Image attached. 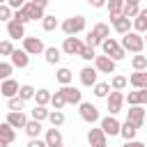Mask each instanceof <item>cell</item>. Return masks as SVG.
<instances>
[{"instance_id": "obj_1", "label": "cell", "mask_w": 147, "mask_h": 147, "mask_svg": "<svg viewBox=\"0 0 147 147\" xmlns=\"http://www.w3.org/2000/svg\"><path fill=\"white\" fill-rule=\"evenodd\" d=\"M119 46H122L124 51H129V53H142L145 41H142V34H140V32H126V34H122Z\"/></svg>"}, {"instance_id": "obj_2", "label": "cell", "mask_w": 147, "mask_h": 147, "mask_svg": "<svg viewBox=\"0 0 147 147\" xmlns=\"http://www.w3.org/2000/svg\"><path fill=\"white\" fill-rule=\"evenodd\" d=\"M101 48H103V55H108L110 60H115V62H119V60H124L126 57V51L119 46V41H115L113 37H106L103 41H101Z\"/></svg>"}, {"instance_id": "obj_3", "label": "cell", "mask_w": 147, "mask_h": 147, "mask_svg": "<svg viewBox=\"0 0 147 147\" xmlns=\"http://www.w3.org/2000/svg\"><path fill=\"white\" fill-rule=\"evenodd\" d=\"M60 28H62V32H64L67 37L78 34V32L85 30V16H71V18H64Z\"/></svg>"}, {"instance_id": "obj_4", "label": "cell", "mask_w": 147, "mask_h": 147, "mask_svg": "<svg viewBox=\"0 0 147 147\" xmlns=\"http://www.w3.org/2000/svg\"><path fill=\"white\" fill-rule=\"evenodd\" d=\"M106 103H108V113H110V115H117V113H122L124 92H122V90H113V92H108V96H106Z\"/></svg>"}, {"instance_id": "obj_5", "label": "cell", "mask_w": 147, "mask_h": 147, "mask_svg": "<svg viewBox=\"0 0 147 147\" xmlns=\"http://www.w3.org/2000/svg\"><path fill=\"white\" fill-rule=\"evenodd\" d=\"M78 106H80V119H83V122H87V124L99 122V108H96L94 103H90V101H80Z\"/></svg>"}, {"instance_id": "obj_6", "label": "cell", "mask_w": 147, "mask_h": 147, "mask_svg": "<svg viewBox=\"0 0 147 147\" xmlns=\"http://www.w3.org/2000/svg\"><path fill=\"white\" fill-rule=\"evenodd\" d=\"M44 48L46 46L39 37H23V51L28 55H39V53H44Z\"/></svg>"}, {"instance_id": "obj_7", "label": "cell", "mask_w": 147, "mask_h": 147, "mask_svg": "<svg viewBox=\"0 0 147 147\" xmlns=\"http://www.w3.org/2000/svg\"><path fill=\"white\" fill-rule=\"evenodd\" d=\"M126 119H129L136 129H140V126L145 124V108H142V106H129V110H126Z\"/></svg>"}, {"instance_id": "obj_8", "label": "cell", "mask_w": 147, "mask_h": 147, "mask_svg": "<svg viewBox=\"0 0 147 147\" xmlns=\"http://www.w3.org/2000/svg\"><path fill=\"white\" fill-rule=\"evenodd\" d=\"M83 46H85V41H80L76 34H71V37L64 39V44H62V53H67V55H78Z\"/></svg>"}, {"instance_id": "obj_9", "label": "cell", "mask_w": 147, "mask_h": 147, "mask_svg": "<svg viewBox=\"0 0 147 147\" xmlns=\"http://www.w3.org/2000/svg\"><path fill=\"white\" fill-rule=\"evenodd\" d=\"M9 60H11V67H14V69H25V67L30 64V55H28L23 48H14L11 55H9Z\"/></svg>"}, {"instance_id": "obj_10", "label": "cell", "mask_w": 147, "mask_h": 147, "mask_svg": "<svg viewBox=\"0 0 147 147\" xmlns=\"http://www.w3.org/2000/svg\"><path fill=\"white\" fill-rule=\"evenodd\" d=\"M99 126H101V131H103L106 136H119V126H122V124L117 122V117H115V115H108V117H103V119H101V124H99Z\"/></svg>"}, {"instance_id": "obj_11", "label": "cell", "mask_w": 147, "mask_h": 147, "mask_svg": "<svg viewBox=\"0 0 147 147\" xmlns=\"http://www.w3.org/2000/svg\"><path fill=\"white\" fill-rule=\"evenodd\" d=\"M94 69L99 74H113L115 71V60H110L108 55H96L94 57Z\"/></svg>"}, {"instance_id": "obj_12", "label": "cell", "mask_w": 147, "mask_h": 147, "mask_svg": "<svg viewBox=\"0 0 147 147\" xmlns=\"http://www.w3.org/2000/svg\"><path fill=\"white\" fill-rule=\"evenodd\" d=\"M60 92H62V96H64L67 103H80L83 101V92L78 87H74V85H62Z\"/></svg>"}, {"instance_id": "obj_13", "label": "cell", "mask_w": 147, "mask_h": 147, "mask_svg": "<svg viewBox=\"0 0 147 147\" xmlns=\"http://www.w3.org/2000/svg\"><path fill=\"white\" fill-rule=\"evenodd\" d=\"M5 122H7L9 126H14V129H23V126H25V122H28V117H25V113H23V110H9Z\"/></svg>"}, {"instance_id": "obj_14", "label": "cell", "mask_w": 147, "mask_h": 147, "mask_svg": "<svg viewBox=\"0 0 147 147\" xmlns=\"http://www.w3.org/2000/svg\"><path fill=\"white\" fill-rule=\"evenodd\" d=\"M129 106H147V90H133L124 96Z\"/></svg>"}, {"instance_id": "obj_15", "label": "cell", "mask_w": 147, "mask_h": 147, "mask_svg": "<svg viewBox=\"0 0 147 147\" xmlns=\"http://www.w3.org/2000/svg\"><path fill=\"white\" fill-rule=\"evenodd\" d=\"M7 34H9V39H23L25 37V25L14 21V18H9L7 21Z\"/></svg>"}, {"instance_id": "obj_16", "label": "cell", "mask_w": 147, "mask_h": 147, "mask_svg": "<svg viewBox=\"0 0 147 147\" xmlns=\"http://www.w3.org/2000/svg\"><path fill=\"white\" fill-rule=\"evenodd\" d=\"M129 83L133 85V90H147V69L145 71H133L129 76Z\"/></svg>"}, {"instance_id": "obj_17", "label": "cell", "mask_w": 147, "mask_h": 147, "mask_svg": "<svg viewBox=\"0 0 147 147\" xmlns=\"http://www.w3.org/2000/svg\"><path fill=\"white\" fill-rule=\"evenodd\" d=\"M96 74H99V71H96L94 67H83V69H80V83H83L85 87H92V85L96 83Z\"/></svg>"}, {"instance_id": "obj_18", "label": "cell", "mask_w": 147, "mask_h": 147, "mask_svg": "<svg viewBox=\"0 0 147 147\" xmlns=\"http://www.w3.org/2000/svg\"><path fill=\"white\" fill-rule=\"evenodd\" d=\"M0 94H2L5 99H9V96H16V94H18V83H16L14 78H7V80H2V85H0Z\"/></svg>"}, {"instance_id": "obj_19", "label": "cell", "mask_w": 147, "mask_h": 147, "mask_svg": "<svg viewBox=\"0 0 147 147\" xmlns=\"http://www.w3.org/2000/svg\"><path fill=\"white\" fill-rule=\"evenodd\" d=\"M106 138H108V136L101 131V126H99V129H90V131H87V142H90L92 147L106 145Z\"/></svg>"}, {"instance_id": "obj_20", "label": "cell", "mask_w": 147, "mask_h": 147, "mask_svg": "<svg viewBox=\"0 0 147 147\" xmlns=\"http://www.w3.org/2000/svg\"><path fill=\"white\" fill-rule=\"evenodd\" d=\"M131 28H133V32H147V9H140L138 11V16L131 21Z\"/></svg>"}, {"instance_id": "obj_21", "label": "cell", "mask_w": 147, "mask_h": 147, "mask_svg": "<svg viewBox=\"0 0 147 147\" xmlns=\"http://www.w3.org/2000/svg\"><path fill=\"white\" fill-rule=\"evenodd\" d=\"M113 28H115L117 34H126V32H131V18H126V16H117V18L113 21Z\"/></svg>"}, {"instance_id": "obj_22", "label": "cell", "mask_w": 147, "mask_h": 147, "mask_svg": "<svg viewBox=\"0 0 147 147\" xmlns=\"http://www.w3.org/2000/svg\"><path fill=\"white\" fill-rule=\"evenodd\" d=\"M0 140H5L7 145H11V142L16 140V129L9 126L7 122H2V124H0Z\"/></svg>"}, {"instance_id": "obj_23", "label": "cell", "mask_w": 147, "mask_h": 147, "mask_svg": "<svg viewBox=\"0 0 147 147\" xmlns=\"http://www.w3.org/2000/svg\"><path fill=\"white\" fill-rule=\"evenodd\" d=\"M106 7H108V14H110V23L122 16V7H124V0H106Z\"/></svg>"}, {"instance_id": "obj_24", "label": "cell", "mask_w": 147, "mask_h": 147, "mask_svg": "<svg viewBox=\"0 0 147 147\" xmlns=\"http://www.w3.org/2000/svg\"><path fill=\"white\" fill-rule=\"evenodd\" d=\"M23 131L28 133V138H39V136H41V122H37V119H28L25 126H23Z\"/></svg>"}, {"instance_id": "obj_25", "label": "cell", "mask_w": 147, "mask_h": 147, "mask_svg": "<svg viewBox=\"0 0 147 147\" xmlns=\"http://www.w3.org/2000/svg\"><path fill=\"white\" fill-rule=\"evenodd\" d=\"M44 57H46L48 64H57L60 57H62V51L55 48V46H48V48H44Z\"/></svg>"}, {"instance_id": "obj_26", "label": "cell", "mask_w": 147, "mask_h": 147, "mask_svg": "<svg viewBox=\"0 0 147 147\" xmlns=\"http://www.w3.org/2000/svg\"><path fill=\"white\" fill-rule=\"evenodd\" d=\"M136 133H138V129H136V126H133L129 119H126V122L119 126V136H122L124 140H133V138H136Z\"/></svg>"}, {"instance_id": "obj_27", "label": "cell", "mask_w": 147, "mask_h": 147, "mask_svg": "<svg viewBox=\"0 0 147 147\" xmlns=\"http://www.w3.org/2000/svg\"><path fill=\"white\" fill-rule=\"evenodd\" d=\"M46 145H60L62 142V131L57 129V126H53V129H48L46 131Z\"/></svg>"}, {"instance_id": "obj_28", "label": "cell", "mask_w": 147, "mask_h": 147, "mask_svg": "<svg viewBox=\"0 0 147 147\" xmlns=\"http://www.w3.org/2000/svg\"><path fill=\"white\" fill-rule=\"evenodd\" d=\"M55 78H57V83H60V85H71V78H74V74H71V69H67V67H60V69H57V74H55Z\"/></svg>"}, {"instance_id": "obj_29", "label": "cell", "mask_w": 147, "mask_h": 147, "mask_svg": "<svg viewBox=\"0 0 147 147\" xmlns=\"http://www.w3.org/2000/svg\"><path fill=\"white\" fill-rule=\"evenodd\" d=\"M131 67H133V71H145V69H147V55L136 53V55L131 57Z\"/></svg>"}, {"instance_id": "obj_30", "label": "cell", "mask_w": 147, "mask_h": 147, "mask_svg": "<svg viewBox=\"0 0 147 147\" xmlns=\"http://www.w3.org/2000/svg\"><path fill=\"white\" fill-rule=\"evenodd\" d=\"M57 25H60V23H57V18H55L53 14H44V18H41V28H44L46 32H53Z\"/></svg>"}, {"instance_id": "obj_31", "label": "cell", "mask_w": 147, "mask_h": 147, "mask_svg": "<svg viewBox=\"0 0 147 147\" xmlns=\"http://www.w3.org/2000/svg\"><path fill=\"white\" fill-rule=\"evenodd\" d=\"M92 87H94V96H99V99H106L108 92H110V83H99L96 80Z\"/></svg>"}, {"instance_id": "obj_32", "label": "cell", "mask_w": 147, "mask_h": 147, "mask_svg": "<svg viewBox=\"0 0 147 147\" xmlns=\"http://www.w3.org/2000/svg\"><path fill=\"white\" fill-rule=\"evenodd\" d=\"M34 103H37V106H46V103H51V92L44 90V87L37 90V92H34Z\"/></svg>"}, {"instance_id": "obj_33", "label": "cell", "mask_w": 147, "mask_h": 147, "mask_svg": "<svg viewBox=\"0 0 147 147\" xmlns=\"http://www.w3.org/2000/svg\"><path fill=\"white\" fill-rule=\"evenodd\" d=\"M51 106H53V110H62V108L67 106V101H64V96H62L60 90H57L55 94H51Z\"/></svg>"}, {"instance_id": "obj_34", "label": "cell", "mask_w": 147, "mask_h": 147, "mask_svg": "<svg viewBox=\"0 0 147 147\" xmlns=\"http://www.w3.org/2000/svg\"><path fill=\"white\" fill-rule=\"evenodd\" d=\"M48 122L60 129V126L64 124V113H62V110H51V113H48Z\"/></svg>"}, {"instance_id": "obj_35", "label": "cell", "mask_w": 147, "mask_h": 147, "mask_svg": "<svg viewBox=\"0 0 147 147\" xmlns=\"http://www.w3.org/2000/svg\"><path fill=\"white\" fill-rule=\"evenodd\" d=\"M34 92H37V90H34L32 85H21V87H18V96H21L23 101H30V99H34Z\"/></svg>"}, {"instance_id": "obj_36", "label": "cell", "mask_w": 147, "mask_h": 147, "mask_svg": "<svg viewBox=\"0 0 147 147\" xmlns=\"http://www.w3.org/2000/svg\"><path fill=\"white\" fill-rule=\"evenodd\" d=\"M48 113H51V110H46V106H34V108H32V119L44 122V119H48Z\"/></svg>"}, {"instance_id": "obj_37", "label": "cell", "mask_w": 147, "mask_h": 147, "mask_svg": "<svg viewBox=\"0 0 147 147\" xmlns=\"http://www.w3.org/2000/svg\"><path fill=\"white\" fill-rule=\"evenodd\" d=\"M23 106H25V101H23L18 94L7 99V108H9V110H23Z\"/></svg>"}, {"instance_id": "obj_38", "label": "cell", "mask_w": 147, "mask_h": 147, "mask_svg": "<svg viewBox=\"0 0 147 147\" xmlns=\"http://www.w3.org/2000/svg\"><path fill=\"white\" fill-rule=\"evenodd\" d=\"M138 11H140V5H124L122 7V16H126V18H136Z\"/></svg>"}, {"instance_id": "obj_39", "label": "cell", "mask_w": 147, "mask_h": 147, "mask_svg": "<svg viewBox=\"0 0 147 147\" xmlns=\"http://www.w3.org/2000/svg\"><path fill=\"white\" fill-rule=\"evenodd\" d=\"M92 32H94L96 37H101V39H106V37H110V28H108L106 23H96V25L92 28Z\"/></svg>"}, {"instance_id": "obj_40", "label": "cell", "mask_w": 147, "mask_h": 147, "mask_svg": "<svg viewBox=\"0 0 147 147\" xmlns=\"http://www.w3.org/2000/svg\"><path fill=\"white\" fill-rule=\"evenodd\" d=\"M129 85V78H124V76H113V80H110V90H124Z\"/></svg>"}, {"instance_id": "obj_41", "label": "cell", "mask_w": 147, "mask_h": 147, "mask_svg": "<svg viewBox=\"0 0 147 147\" xmlns=\"http://www.w3.org/2000/svg\"><path fill=\"white\" fill-rule=\"evenodd\" d=\"M11 71H14L11 62H0V80H7V78H11Z\"/></svg>"}, {"instance_id": "obj_42", "label": "cell", "mask_w": 147, "mask_h": 147, "mask_svg": "<svg viewBox=\"0 0 147 147\" xmlns=\"http://www.w3.org/2000/svg\"><path fill=\"white\" fill-rule=\"evenodd\" d=\"M101 41H103V39H101V37H96L92 30H90V32H87V37H85V46H92V48L101 46Z\"/></svg>"}, {"instance_id": "obj_43", "label": "cell", "mask_w": 147, "mask_h": 147, "mask_svg": "<svg viewBox=\"0 0 147 147\" xmlns=\"http://www.w3.org/2000/svg\"><path fill=\"white\" fill-rule=\"evenodd\" d=\"M78 55H80V57H83L85 62H92V60L96 57V53H94V48H92V46H83Z\"/></svg>"}, {"instance_id": "obj_44", "label": "cell", "mask_w": 147, "mask_h": 147, "mask_svg": "<svg viewBox=\"0 0 147 147\" xmlns=\"http://www.w3.org/2000/svg\"><path fill=\"white\" fill-rule=\"evenodd\" d=\"M11 16H14V14H11V7H9L7 2H2V5H0V21H5V23H7Z\"/></svg>"}, {"instance_id": "obj_45", "label": "cell", "mask_w": 147, "mask_h": 147, "mask_svg": "<svg viewBox=\"0 0 147 147\" xmlns=\"http://www.w3.org/2000/svg\"><path fill=\"white\" fill-rule=\"evenodd\" d=\"M11 51H14V44H11V39H5V41H0V55H11Z\"/></svg>"}, {"instance_id": "obj_46", "label": "cell", "mask_w": 147, "mask_h": 147, "mask_svg": "<svg viewBox=\"0 0 147 147\" xmlns=\"http://www.w3.org/2000/svg\"><path fill=\"white\" fill-rule=\"evenodd\" d=\"M28 147H46V140H41V138H30V140H28Z\"/></svg>"}, {"instance_id": "obj_47", "label": "cell", "mask_w": 147, "mask_h": 147, "mask_svg": "<svg viewBox=\"0 0 147 147\" xmlns=\"http://www.w3.org/2000/svg\"><path fill=\"white\" fill-rule=\"evenodd\" d=\"M28 0H7V5L11 7V9H18V7H23Z\"/></svg>"}, {"instance_id": "obj_48", "label": "cell", "mask_w": 147, "mask_h": 147, "mask_svg": "<svg viewBox=\"0 0 147 147\" xmlns=\"http://www.w3.org/2000/svg\"><path fill=\"white\" fill-rule=\"evenodd\" d=\"M90 2V7H94V9H101V7H106V0H87Z\"/></svg>"}, {"instance_id": "obj_49", "label": "cell", "mask_w": 147, "mask_h": 147, "mask_svg": "<svg viewBox=\"0 0 147 147\" xmlns=\"http://www.w3.org/2000/svg\"><path fill=\"white\" fill-rule=\"evenodd\" d=\"M124 147H145V142H140V140H136V138H133V140H126V145H124Z\"/></svg>"}, {"instance_id": "obj_50", "label": "cell", "mask_w": 147, "mask_h": 147, "mask_svg": "<svg viewBox=\"0 0 147 147\" xmlns=\"http://www.w3.org/2000/svg\"><path fill=\"white\" fill-rule=\"evenodd\" d=\"M37 7H41V9H46V5H48V0H32Z\"/></svg>"}, {"instance_id": "obj_51", "label": "cell", "mask_w": 147, "mask_h": 147, "mask_svg": "<svg viewBox=\"0 0 147 147\" xmlns=\"http://www.w3.org/2000/svg\"><path fill=\"white\" fill-rule=\"evenodd\" d=\"M124 5H140V0H124Z\"/></svg>"}, {"instance_id": "obj_52", "label": "cell", "mask_w": 147, "mask_h": 147, "mask_svg": "<svg viewBox=\"0 0 147 147\" xmlns=\"http://www.w3.org/2000/svg\"><path fill=\"white\" fill-rule=\"evenodd\" d=\"M0 147H9V145H7V142H5V140H0Z\"/></svg>"}, {"instance_id": "obj_53", "label": "cell", "mask_w": 147, "mask_h": 147, "mask_svg": "<svg viewBox=\"0 0 147 147\" xmlns=\"http://www.w3.org/2000/svg\"><path fill=\"white\" fill-rule=\"evenodd\" d=\"M46 147H62V142H60V145H46Z\"/></svg>"}, {"instance_id": "obj_54", "label": "cell", "mask_w": 147, "mask_h": 147, "mask_svg": "<svg viewBox=\"0 0 147 147\" xmlns=\"http://www.w3.org/2000/svg\"><path fill=\"white\" fill-rule=\"evenodd\" d=\"M142 34H145V37H142V41H145V44H147V32H142Z\"/></svg>"}, {"instance_id": "obj_55", "label": "cell", "mask_w": 147, "mask_h": 147, "mask_svg": "<svg viewBox=\"0 0 147 147\" xmlns=\"http://www.w3.org/2000/svg\"><path fill=\"white\" fill-rule=\"evenodd\" d=\"M145 122H147V110H145Z\"/></svg>"}, {"instance_id": "obj_56", "label": "cell", "mask_w": 147, "mask_h": 147, "mask_svg": "<svg viewBox=\"0 0 147 147\" xmlns=\"http://www.w3.org/2000/svg\"><path fill=\"white\" fill-rule=\"evenodd\" d=\"M99 147H108V145H99Z\"/></svg>"}, {"instance_id": "obj_57", "label": "cell", "mask_w": 147, "mask_h": 147, "mask_svg": "<svg viewBox=\"0 0 147 147\" xmlns=\"http://www.w3.org/2000/svg\"><path fill=\"white\" fill-rule=\"evenodd\" d=\"M2 2H7V0H0V5H2Z\"/></svg>"}]
</instances>
